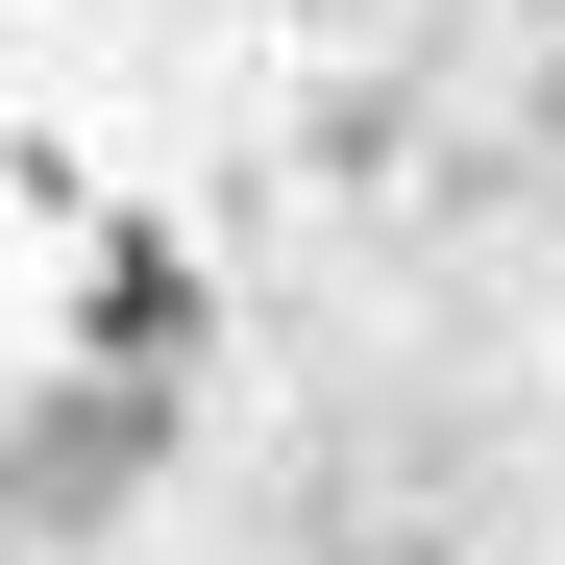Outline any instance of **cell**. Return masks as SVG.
I'll return each instance as SVG.
<instances>
[{
	"label": "cell",
	"mask_w": 565,
	"mask_h": 565,
	"mask_svg": "<svg viewBox=\"0 0 565 565\" xmlns=\"http://www.w3.org/2000/svg\"><path fill=\"white\" fill-rule=\"evenodd\" d=\"M172 467V369H74V394L0 443V541H50V516H99V492H148Z\"/></svg>",
	"instance_id": "cell-1"
},
{
	"label": "cell",
	"mask_w": 565,
	"mask_h": 565,
	"mask_svg": "<svg viewBox=\"0 0 565 565\" xmlns=\"http://www.w3.org/2000/svg\"><path fill=\"white\" fill-rule=\"evenodd\" d=\"M74 369H172V394H198V246H172V222H99V270H74Z\"/></svg>",
	"instance_id": "cell-2"
},
{
	"label": "cell",
	"mask_w": 565,
	"mask_h": 565,
	"mask_svg": "<svg viewBox=\"0 0 565 565\" xmlns=\"http://www.w3.org/2000/svg\"><path fill=\"white\" fill-rule=\"evenodd\" d=\"M320 565H443V516H344V541H320Z\"/></svg>",
	"instance_id": "cell-3"
},
{
	"label": "cell",
	"mask_w": 565,
	"mask_h": 565,
	"mask_svg": "<svg viewBox=\"0 0 565 565\" xmlns=\"http://www.w3.org/2000/svg\"><path fill=\"white\" fill-rule=\"evenodd\" d=\"M296 25H369V0H296Z\"/></svg>",
	"instance_id": "cell-4"
},
{
	"label": "cell",
	"mask_w": 565,
	"mask_h": 565,
	"mask_svg": "<svg viewBox=\"0 0 565 565\" xmlns=\"http://www.w3.org/2000/svg\"><path fill=\"white\" fill-rule=\"evenodd\" d=\"M541 148H565V74H541Z\"/></svg>",
	"instance_id": "cell-5"
}]
</instances>
